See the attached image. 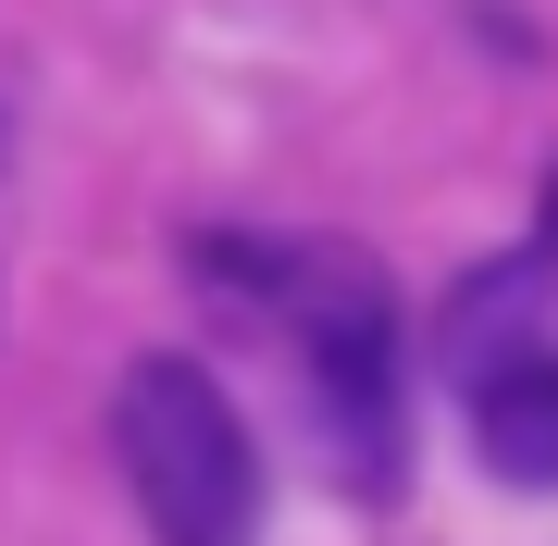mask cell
<instances>
[{"mask_svg":"<svg viewBox=\"0 0 558 546\" xmlns=\"http://www.w3.org/2000/svg\"><path fill=\"white\" fill-rule=\"evenodd\" d=\"M199 274H223L248 311H274L299 336L323 385V423L348 435V472L385 485L398 460V299L348 236H199Z\"/></svg>","mask_w":558,"mask_h":546,"instance_id":"6da1fadb","label":"cell"},{"mask_svg":"<svg viewBox=\"0 0 558 546\" xmlns=\"http://www.w3.org/2000/svg\"><path fill=\"white\" fill-rule=\"evenodd\" d=\"M112 447H124V485H137L161 546H248L260 534V447L236 423V398L199 361H137L112 385Z\"/></svg>","mask_w":558,"mask_h":546,"instance_id":"7a4b0ae2","label":"cell"},{"mask_svg":"<svg viewBox=\"0 0 558 546\" xmlns=\"http://www.w3.org/2000/svg\"><path fill=\"white\" fill-rule=\"evenodd\" d=\"M472 447L497 485H558V348H509L472 373Z\"/></svg>","mask_w":558,"mask_h":546,"instance_id":"3957f363","label":"cell"}]
</instances>
